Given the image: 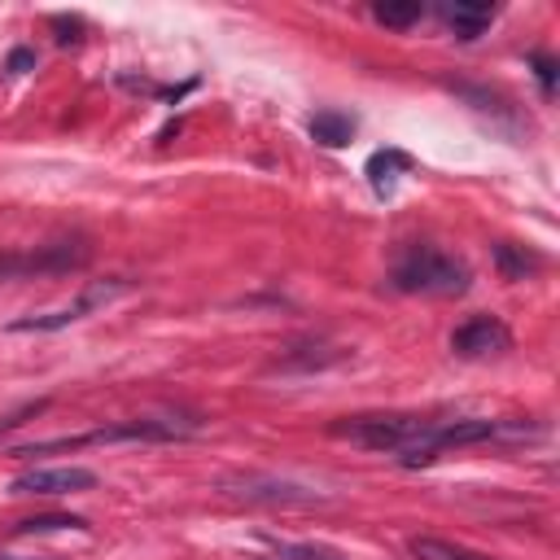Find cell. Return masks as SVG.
Listing matches in <instances>:
<instances>
[{
  "instance_id": "1",
  "label": "cell",
  "mask_w": 560,
  "mask_h": 560,
  "mask_svg": "<svg viewBox=\"0 0 560 560\" xmlns=\"http://www.w3.org/2000/svg\"><path fill=\"white\" fill-rule=\"evenodd\" d=\"M389 284L398 293H424V298H459L468 293L472 284V271L464 258L438 249V245H411L394 271H389Z\"/></svg>"
},
{
  "instance_id": "2",
  "label": "cell",
  "mask_w": 560,
  "mask_h": 560,
  "mask_svg": "<svg viewBox=\"0 0 560 560\" xmlns=\"http://www.w3.org/2000/svg\"><path fill=\"white\" fill-rule=\"evenodd\" d=\"M429 429L424 416H398V411H376V416H341L328 424L332 438L350 442V446H363V451H402L411 446L420 433Z\"/></svg>"
},
{
  "instance_id": "3",
  "label": "cell",
  "mask_w": 560,
  "mask_h": 560,
  "mask_svg": "<svg viewBox=\"0 0 560 560\" xmlns=\"http://www.w3.org/2000/svg\"><path fill=\"white\" fill-rule=\"evenodd\" d=\"M92 245L83 236H66V241H48L35 249H13L0 254V280H31V276H61V271H79L88 267Z\"/></svg>"
},
{
  "instance_id": "4",
  "label": "cell",
  "mask_w": 560,
  "mask_h": 560,
  "mask_svg": "<svg viewBox=\"0 0 560 560\" xmlns=\"http://www.w3.org/2000/svg\"><path fill=\"white\" fill-rule=\"evenodd\" d=\"M122 289H127V280H92L74 302H66V306H57V311H44V315H22V319L9 324V332H57V328H66V324L92 315L96 306L114 302Z\"/></svg>"
},
{
  "instance_id": "5",
  "label": "cell",
  "mask_w": 560,
  "mask_h": 560,
  "mask_svg": "<svg viewBox=\"0 0 560 560\" xmlns=\"http://www.w3.org/2000/svg\"><path fill=\"white\" fill-rule=\"evenodd\" d=\"M451 350L459 359H486V354H503L512 350V328L499 315H472L451 332Z\"/></svg>"
},
{
  "instance_id": "6",
  "label": "cell",
  "mask_w": 560,
  "mask_h": 560,
  "mask_svg": "<svg viewBox=\"0 0 560 560\" xmlns=\"http://www.w3.org/2000/svg\"><path fill=\"white\" fill-rule=\"evenodd\" d=\"M92 486H96L92 468L66 464V468H31V472L13 477L9 494H79V490H92Z\"/></svg>"
},
{
  "instance_id": "7",
  "label": "cell",
  "mask_w": 560,
  "mask_h": 560,
  "mask_svg": "<svg viewBox=\"0 0 560 560\" xmlns=\"http://www.w3.org/2000/svg\"><path fill=\"white\" fill-rule=\"evenodd\" d=\"M228 486H236V494L262 499V503H319L315 490L293 486V481H271V477H241V481H228Z\"/></svg>"
},
{
  "instance_id": "8",
  "label": "cell",
  "mask_w": 560,
  "mask_h": 560,
  "mask_svg": "<svg viewBox=\"0 0 560 560\" xmlns=\"http://www.w3.org/2000/svg\"><path fill=\"white\" fill-rule=\"evenodd\" d=\"M438 13L455 31V39H477L494 22V4H477V0H446Z\"/></svg>"
},
{
  "instance_id": "9",
  "label": "cell",
  "mask_w": 560,
  "mask_h": 560,
  "mask_svg": "<svg viewBox=\"0 0 560 560\" xmlns=\"http://www.w3.org/2000/svg\"><path fill=\"white\" fill-rule=\"evenodd\" d=\"M306 131H311L315 144H324V149H341V144L354 140V118L341 114V109H315L311 122H306Z\"/></svg>"
},
{
  "instance_id": "10",
  "label": "cell",
  "mask_w": 560,
  "mask_h": 560,
  "mask_svg": "<svg viewBox=\"0 0 560 560\" xmlns=\"http://www.w3.org/2000/svg\"><path fill=\"white\" fill-rule=\"evenodd\" d=\"M411 166H416V162H411L402 149H376V153L368 158V166H363V171H368V184L385 197V192L394 188V179H398V175H407Z\"/></svg>"
},
{
  "instance_id": "11",
  "label": "cell",
  "mask_w": 560,
  "mask_h": 560,
  "mask_svg": "<svg viewBox=\"0 0 560 560\" xmlns=\"http://www.w3.org/2000/svg\"><path fill=\"white\" fill-rule=\"evenodd\" d=\"M494 267H499V276L503 280H529L534 271H542V254H534V249H525V245H512V241H499L494 245Z\"/></svg>"
},
{
  "instance_id": "12",
  "label": "cell",
  "mask_w": 560,
  "mask_h": 560,
  "mask_svg": "<svg viewBox=\"0 0 560 560\" xmlns=\"http://www.w3.org/2000/svg\"><path fill=\"white\" fill-rule=\"evenodd\" d=\"M407 551H411L416 560H490V556H481V551H468V547H459V542H451V538H433V534H411V538H407Z\"/></svg>"
},
{
  "instance_id": "13",
  "label": "cell",
  "mask_w": 560,
  "mask_h": 560,
  "mask_svg": "<svg viewBox=\"0 0 560 560\" xmlns=\"http://www.w3.org/2000/svg\"><path fill=\"white\" fill-rule=\"evenodd\" d=\"M372 18H376L381 26L402 31V26H411V22L424 18V4H420V0H376V4H372Z\"/></svg>"
},
{
  "instance_id": "14",
  "label": "cell",
  "mask_w": 560,
  "mask_h": 560,
  "mask_svg": "<svg viewBox=\"0 0 560 560\" xmlns=\"http://www.w3.org/2000/svg\"><path fill=\"white\" fill-rule=\"evenodd\" d=\"M52 529H88V521L70 512H44V516H26L13 525V534H52Z\"/></svg>"
},
{
  "instance_id": "15",
  "label": "cell",
  "mask_w": 560,
  "mask_h": 560,
  "mask_svg": "<svg viewBox=\"0 0 560 560\" xmlns=\"http://www.w3.org/2000/svg\"><path fill=\"white\" fill-rule=\"evenodd\" d=\"M48 26L57 31V44H79L83 39V18L79 13H57V18H48Z\"/></svg>"
},
{
  "instance_id": "16",
  "label": "cell",
  "mask_w": 560,
  "mask_h": 560,
  "mask_svg": "<svg viewBox=\"0 0 560 560\" xmlns=\"http://www.w3.org/2000/svg\"><path fill=\"white\" fill-rule=\"evenodd\" d=\"M529 66H534V74H538V88H542V96H551V92H556V57H547V52H534V57H529Z\"/></svg>"
},
{
  "instance_id": "17",
  "label": "cell",
  "mask_w": 560,
  "mask_h": 560,
  "mask_svg": "<svg viewBox=\"0 0 560 560\" xmlns=\"http://www.w3.org/2000/svg\"><path fill=\"white\" fill-rule=\"evenodd\" d=\"M48 407V398H35V402H22L18 411H9V416H0V433H9V429H18V424H26L31 416H39Z\"/></svg>"
},
{
  "instance_id": "18",
  "label": "cell",
  "mask_w": 560,
  "mask_h": 560,
  "mask_svg": "<svg viewBox=\"0 0 560 560\" xmlns=\"http://www.w3.org/2000/svg\"><path fill=\"white\" fill-rule=\"evenodd\" d=\"M35 61H39L35 48H13L9 61H4V70H9V74H26V70H35Z\"/></svg>"
}]
</instances>
